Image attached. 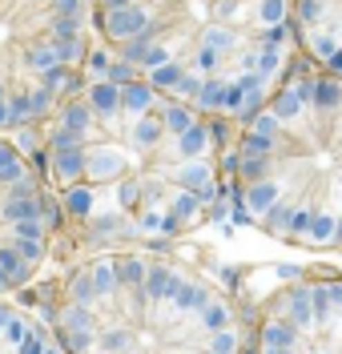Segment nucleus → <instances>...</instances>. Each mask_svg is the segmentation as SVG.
<instances>
[{"label":"nucleus","mask_w":342,"mask_h":354,"mask_svg":"<svg viewBox=\"0 0 342 354\" xmlns=\"http://www.w3.org/2000/svg\"><path fill=\"white\" fill-rule=\"evenodd\" d=\"M61 225L89 250H158L193 234L222 198L213 117L133 68H85L45 129Z\"/></svg>","instance_id":"obj_1"},{"label":"nucleus","mask_w":342,"mask_h":354,"mask_svg":"<svg viewBox=\"0 0 342 354\" xmlns=\"http://www.w3.org/2000/svg\"><path fill=\"white\" fill-rule=\"evenodd\" d=\"M117 61L193 109L246 121L290 77V0H93Z\"/></svg>","instance_id":"obj_2"},{"label":"nucleus","mask_w":342,"mask_h":354,"mask_svg":"<svg viewBox=\"0 0 342 354\" xmlns=\"http://www.w3.org/2000/svg\"><path fill=\"white\" fill-rule=\"evenodd\" d=\"M65 354H254V322L198 270L153 250H97L48 290Z\"/></svg>","instance_id":"obj_3"},{"label":"nucleus","mask_w":342,"mask_h":354,"mask_svg":"<svg viewBox=\"0 0 342 354\" xmlns=\"http://www.w3.org/2000/svg\"><path fill=\"white\" fill-rule=\"evenodd\" d=\"M226 185L258 234L342 250V77L290 73L242 121Z\"/></svg>","instance_id":"obj_4"},{"label":"nucleus","mask_w":342,"mask_h":354,"mask_svg":"<svg viewBox=\"0 0 342 354\" xmlns=\"http://www.w3.org/2000/svg\"><path fill=\"white\" fill-rule=\"evenodd\" d=\"M93 0H0V133L41 125L89 68Z\"/></svg>","instance_id":"obj_5"},{"label":"nucleus","mask_w":342,"mask_h":354,"mask_svg":"<svg viewBox=\"0 0 342 354\" xmlns=\"http://www.w3.org/2000/svg\"><path fill=\"white\" fill-rule=\"evenodd\" d=\"M65 234L45 174L0 133V298L28 286Z\"/></svg>","instance_id":"obj_6"},{"label":"nucleus","mask_w":342,"mask_h":354,"mask_svg":"<svg viewBox=\"0 0 342 354\" xmlns=\"http://www.w3.org/2000/svg\"><path fill=\"white\" fill-rule=\"evenodd\" d=\"M254 354H342V274L274 290L254 314Z\"/></svg>","instance_id":"obj_7"},{"label":"nucleus","mask_w":342,"mask_h":354,"mask_svg":"<svg viewBox=\"0 0 342 354\" xmlns=\"http://www.w3.org/2000/svg\"><path fill=\"white\" fill-rule=\"evenodd\" d=\"M294 32L319 68L342 77V0H290Z\"/></svg>","instance_id":"obj_8"},{"label":"nucleus","mask_w":342,"mask_h":354,"mask_svg":"<svg viewBox=\"0 0 342 354\" xmlns=\"http://www.w3.org/2000/svg\"><path fill=\"white\" fill-rule=\"evenodd\" d=\"M0 354H65L61 338L53 334L45 314L0 298Z\"/></svg>","instance_id":"obj_9"}]
</instances>
